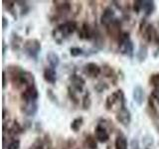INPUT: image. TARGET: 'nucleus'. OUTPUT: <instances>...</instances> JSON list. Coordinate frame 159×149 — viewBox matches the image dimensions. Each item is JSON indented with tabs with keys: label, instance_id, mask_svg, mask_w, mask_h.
Instances as JSON below:
<instances>
[{
	"label": "nucleus",
	"instance_id": "nucleus-1",
	"mask_svg": "<svg viewBox=\"0 0 159 149\" xmlns=\"http://www.w3.org/2000/svg\"><path fill=\"white\" fill-rule=\"evenodd\" d=\"M23 49L25 54L27 55L29 58L36 60L38 58V55L40 54L42 50L41 42L38 39H28L23 44Z\"/></svg>",
	"mask_w": 159,
	"mask_h": 149
},
{
	"label": "nucleus",
	"instance_id": "nucleus-2",
	"mask_svg": "<svg viewBox=\"0 0 159 149\" xmlns=\"http://www.w3.org/2000/svg\"><path fill=\"white\" fill-rule=\"evenodd\" d=\"M118 48H119V52L122 55L132 56L134 48H133V43L130 40L128 32L121 33L120 37L118 39Z\"/></svg>",
	"mask_w": 159,
	"mask_h": 149
},
{
	"label": "nucleus",
	"instance_id": "nucleus-3",
	"mask_svg": "<svg viewBox=\"0 0 159 149\" xmlns=\"http://www.w3.org/2000/svg\"><path fill=\"white\" fill-rule=\"evenodd\" d=\"M77 23L75 21H67L57 27V31L62 35L63 38L68 37L77 30Z\"/></svg>",
	"mask_w": 159,
	"mask_h": 149
},
{
	"label": "nucleus",
	"instance_id": "nucleus-4",
	"mask_svg": "<svg viewBox=\"0 0 159 149\" xmlns=\"http://www.w3.org/2000/svg\"><path fill=\"white\" fill-rule=\"evenodd\" d=\"M116 118L117 122L122 124L123 126H127L131 121V113L129 111V109L125 106H120L116 115Z\"/></svg>",
	"mask_w": 159,
	"mask_h": 149
},
{
	"label": "nucleus",
	"instance_id": "nucleus-5",
	"mask_svg": "<svg viewBox=\"0 0 159 149\" xmlns=\"http://www.w3.org/2000/svg\"><path fill=\"white\" fill-rule=\"evenodd\" d=\"M114 16H116V13H114V10L111 7H106L103 10L102 14L101 15V24L103 25V26L108 27L114 20Z\"/></svg>",
	"mask_w": 159,
	"mask_h": 149
},
{
	"label": "nucleus",
	"instance_id": "nucleus-6",
	"mask_svg": "<svg viewBox=\"0 0 159 149\" xmlns=\"http://www.w3.org/2000/svg\"><path fill=\"white\" fill-rule=\"evenodd\" d=\"M35 77L32 73L27 72V71H22V73L20 74L19 77V83L18 86H25L27 88L35 86Z\"/></svg>",
	"mask_w": 159,
	"mask_h": 149
},
{
	"label": "nucleus",
	"instance_id": "nucleus-7",
	"mask_svg": "<svg viewBox=\"0 0 159 149\" xmlns=\"http://www.w3.org/2000/svg\"><path fill=\"white\" fill-rule=\"evenodd\" d=\"M39 97V93L37 88L33 86L27 88L25 91L21 93V98L25 102H36Z\"/></svg>",
	"mask_w": 159,
	"mask_h": 149
},
{
	"label": "nucleus",
	"instance_id": "nucleus-8",
	"mask_svg": "<svg viewBox=\"0 0 159 149\" xmlns=\"http://www.w3.org/2000/svg\"><path fill=\"white\" fill-rule=\"evenodd\" d=\"M69 79L72 84V88L75 91L80 92V93H82L84 91V84H86V81H84V79L83 77L79 76L77 74H73L70 76Z\"/></svg>",
	"mask_w": 159,
	"mask_h": 149
},
{
	"label": "nucleus",
	"instance_id": "nucleus-9",
	"mask_svg": "<svg viewBox=\"0 0 159 149\" xmlns=\"http://www.w3.org/2000/svg\"><path fill=\"white\" fill-rule=\"evenodd\" d=\"M143 38L145 39L146 42L155 41L156 43H159V39H158V36H157V33L155 31V29H154L153 25H151V24H148L147 26L144 28Z\"/></svg>",
	"mask_w": 159,
	"mask_h": 149
},
{
	"label": "nucleus",
	"instance_id": "nucleus-10",
	"mask_svg": "<svg viewBox=\"0 0 159 149\" xmlns=\"http://www.w3.org/2000/svg\"><path fill=\"white\" fill-rule=\"evenodd\" d=\"M84 71L89 77L91 78H97L102 73V68L98 66L96 63H88L87 65H84Z\"/></svg>",
	"mask_w": 159,
	"mask_h": 149
},
{
	"label": "nucleus",
	"instance_id": "nucleus-11",
	"mask_svg": "<svg viewBox=\"0 0 159 149\" xmlns=\"http://www.w3.org/2000/svg\"><path fill=\"white\" fill-rule=\"evenodd\" d=\"M107 33L109 34V36L112 37L113 39L118 40L120 37L121 32H120V21L117 19H116L114 21L107 27Z\"/></svg>",
	"mask_w": 159,
	"mask_h": 149
},
{
	"label": "nucleus",
	"instance_id": "nucleus-12",
	"mask_svg": "<svg viewBox=\"0 0 159 149\" xmlns=\"http://www.w3.org/2000/svg\"><path fill=\"white\" fill-rule=\"evenodd\" d=\"M38 111V104L36 102H25L21 106V112L27 116H34Z\"/></svg>",
	"mask_w": 159,
	"mask_h": 149
},
{
	"label": "nucleus",
	"instance_id": "nucleus-13",
	"mask_svg": "<svg viewBox=\"0 0 159 149\" xmlns=\"http://www.w3.org/2000/svg\"><path fill=\"white\" fill-rule=\"evenodd\" d=\"M96 138L98 142L101 143H106L108 141L109 139V134L107 132V130L106 129V127L102 126L101 124H98V125L96 127Z\"/></svg>",
	"mask_w": 159,
	"mask_h": 149
},
{
	"label": "nucleus",
	"instance_id": "nucleus-14",
	"mask_svg": "<svg viewBox=\"0 0 159 149\" xmlns=\"http://www.w3.org/2000/svg\"><path fill=\"white\" fill-rule=\"evenodd\" d=\"M133 101L137 106H142L144 102V89L141 86H135L132 93Z\"/></svg>",
	"mask_w": 159,
	"mask_h": 149
},
{
	"label": "nucleus",
	"instance_id": "nucleus-15",
	"mask_svg": "<svg viewBox=\"0 0 159 149\" xmlns=\"http://www.w3.org/2000/svg\"><path fill=\"white\" fill-rule=\"evenodd\" d=\"M43 77L44 79L49 84H55L57 82V73H56V70L49 67L46 68L44 70V73H43Z\"/></svg>",
	"mask_w": 159,
	"mask_h": 149
},
{
	"label": "nucleus",
	"instance_id": "nucleus-16",
	"mask_svg": "<svg viewBox=\"0 0 159 149\" xmlns=\"http://www.w3.org/2000/svg\"><path fill=\"white\" fill-rule=\"evenodd\" d=\"M79 38L84 40H91L93 37V33L91 29V26L88 23H84L81 30L79 31Z\"/></svg>",
	"mask_w": 159,
	"mask_h": 149
},
{
	"label": "nucleus",
	"instance_id": "nucleus-17",
	"mask_svg": "<svg viewBox=\"0 0 159 149\" xmlns=\"http://www.w3.org/2000/svg\"><path fill=\"white\" fill-rule=\"evenodd\" d=\"M58 13L67 14L71 11V3L69 1H54Z\"/></svg>",
	"mask_w": 159,
	"mask_h": 149
},
{
	"label": "nucleus",
	"instance_id": "nucleus-18",
	"mask_svg": "<svg viewBox=\"0 0 159 149\" xmlns=\"http://www.w3.org/2000/svg\"><path fill=\"white\" fill-rule=\"evenodd\" d=\"M47 62L50 65V67L53 69H56L60 65V57L57 53L53 51H50L47 54Z\"/></svg>",
	"mask_w": 159,
	"mask_h": 149
},
{
	"label": "nucleus",
	"instance_id": "nucleus-19",
	"mask_svg": "<svg viewBox=\"0 0 159 149\" xmlns=\"http://www.w3.org/2000/svg\"><path fill=\"white\" fill-rule=\"evenodd\" d=\"M141 3H142V10L144 11L145 16H150L154 12V10H155L154 1H151V0H141Z\"/></svg>",
	"mask_w": 159,
	"mask_h": 149
},
{
	"label": "nucleus",
	"instance_id": "nucleus-20",
	"mask_svg": "<svg viewBox=\"0 0 159 149\" xmlns=\"http://www.w3.org/2000/svg\"><path fill=\"white\" fill-rule=\"evenodd\" d=\"M114 147H116V149H127L128 144L125 136L121 135V134L117 135L116 141H114Z\"/></svg>",
	"mask_w": 159,
	"mask_h": 149
},
{
	"label": "nucleus",
	"instance_id": "nucleus-21",
	"mask_svg": "<svg viewBox=\"0 0 159 149\" xmlns=\"http://www.w3.org/2000/svg\"><path fill=\"white\" fill-rule=\"evenodd\" d=\"M7 131H8V133L10 134V135L14 137V136L18 135V134L23 133L24 132V129H23V127L20 125V124L17 121H14V123L12 124V126L10 127Z\"/></svg>",
	"mask_w": 159,
	"mask_h": 149
},
{
	"label": "nucleus",
	"instance_id": "nucleus-22",
	"mask_svg": "<svg viewBox=\"0 0 159 149\" xmlns=\"http://www.w3.org/2000/svg\"><path fill=\"white\" fill-rule=\"evenodd\" d=\"M116 102H118V97H117V94L116 93L114 92L111 94L107 96V99H106V107L107 109H111V107L116 104Z\"/></svg>",
	"mask_w": 159,
	"mask_h": 149
},
{
	"label": "nucleus",
	"instance_id": "nucleus-23",
	"mask_svg": "<svg viewBox=\"0 0 159 149\" xmlns=\"http://www.w3.org/2000/svg\"><path fill=\"white\" fill-rule=\"evenodd\" d=\"M83 124H84V118L82 116H80L74 119L71 122V124H70V127H71V129L74 132H78L83 126Z\"/></svg>",
	"mask_w": 159,
	"mask_h": 149
},
{
	"label": "nucleus",
	"instance_id": "nucleus-24",
	"mask_svg": "<svg viewBox=\"0 0 159 149\" xmlns=\"http://www.w3.org/2000/svg\"><path fill=\"white\" fill-rule=\"evenodd\" d=\"M86 145L89 149H97L98 148V140L96 136L92 135V134H89L86 136Z\"/></svg>",
	"mask_w": 159,
	"mask_h": 149
},
{
	"label": "nucleus",
	"instance_id": "nucleus-25",
	"mask_svg": "<svg viewBox=\"0 0 159 149\" xmlns=\"http://www.w3.org/2000/svg\"><path fill=\"white\" fill-rule=\"evenodd\" d=\"M22 43H23L22 38L17 34L16 35L13 34L12 39H11V47H12L13 51H17V50H19V48H20V46H21Z\"/></svg>",
	"mask_w": 159,
	"mask_h": 149
},
{
	"label": "nucleus",
	"instance_id": "nucleus-26",
	"mask_svg": "<svg viewBox=\"0 0 159 149\" xmlns=\"http://www.w3.org/2000/svg\"><path fill=\"white\" fill-rule=\"evenodd\" d=\"M148 56V50H147V47L146 46H143L141 45L140 48H139L138 52L136 53V57L138 59L139 62H143L145 61V59L147 58Z\"/></svg>",
	"mask_w": 159,
	"mask_h": 149
},
{
	"label": "nucleus",
	"instance_id": "nucleus-27",
	"mask_svg": "<svg viewBox=\"0 0 159 149\" xmlns=\"http://www.w3.org/2000/svg\"><path fill=\"white\" fill-rule=\"evenodd\" d=\"M82 106H83L84 109H89V107H91V106H92V99H91V96H89V93H87L83 97Z\"/></svg>",
	"mask_w": 159,
	"mask_h": 149
},
{
	"label": "nucleus",
	"instance_id": "nucleus-28",
	"mask_svg": "<svg viewBox=\"0 0 159 149\" xmlns=\"http://www.w3.org/2000/svg\"><path fill=\"white\" fill-rule=\"evenodd\" d=\"M68 96H69V98L71 99V101L75 103V104H78L79 103V98L77 97V93H76V91L72 88V87H69L68 88Z\"/></svg>",
	"mask_w": 159,
	"mask_h": 149
},
{
	"label": "nucleus",
	"instance_id": "nucleus-29",
	"mask_svg": "<svg viewBox=\"0 0 159 149\" xmlns=\"http://www.w3.org/2000/svg\"><path fill=\"white\" fill-rule=\"evenodd\" d=\"M149 84L154 88H159V73L151 74L150 78H149Z\"/></svg>",
	"mask_w": 159,
	"mask_h": 149
},
{
	"label": "nucleus",
	"instance_id": "nucleus-30",
	"mask_svg": "<svg viewBox=\"0 0 159 149\" xmlns=\"http://www.w3.org/2000/svg\"><path fill=\"white\" fill-rule=\"evenodd\" d=\"M102 73L103 74L106 76L107 78H113L116 74H114V72L111 67H109L108 65H104V66L102 67Z\"/></svg>",
	"mask_w": 159,
	"mask_h": 149
},
{
	"label": "nucleus",
	"instance_id": "nucleus-31",
	"mask_svg": "<svg viewBox=\"0 0 159 149\" xmlns=\"http://www.w3.org/2000/svg\"><path fill=\"white\" fill-rule=\"evenodd\" d=\"M108 88H109V86L104 82H98L96 86H94V89H96L98 93H102Z\"/></svg>",
	"mask_w": 159,
	"mask_h": 149
},
{
	"label": "nucleus",
	"instance_id": "nucleus-32",
	"mask_svg": "<svg viewBox=\"0 0 159 149\" xmlns=\"http://www.w3.org/2000/svg\"><path fill=\"white\" fill-rule=\"evenodd\" d=\"M84 54V50L80 47H72L70 49V55L72 57H79Z\"/></svg>",
	"mask_w": 159,
	"mask_h": 149
},
{
	"label": "nucleus",
	"instance_id": "nucleus-33",
	"mask_svg": "<svg viewBox=\"0 0 159 149\" xmlns=\"http://www.w3.org/2000/svg\"><path fill=\"white\" fill-rule=\"evenodd\" d=\"M6 149H19L20 148V140L19 139H13L9 142V144L6 146Z\"/></svg>",
	"mask_w": 159,
	"mask_h": 149
},
{
	"label": "nucleus",
	"instance_id": "nucleus-34",
	"mask_svg": "<svg viewBox=\"0 0 159 149\" xmlns=\"http://www.w3.org/2000/svg\"><path fill=\"white\" fill-rule=\"evenodd\" d=\"M47 97H49V99L51 102H53L54 103H59V102H58V97H57V96L54 93H53V91L52 89H47Z\"/></svg>",
	"mask_w": 159,
	"mask_h": 149
},
{
	"label": "nucleus",
	"instance_id": "nucleus-35",
	"mask_svg": "<svg viewBox=\"0 0 159 149\" xmlns=\"http://www.w3.org/2000/svg\"><path fill=\"white\" fill-rule=\"evenodd\" d=\"M133 10L136 14H138L139 12H140V10H142L141 0H136V1L133 2Z\"/></svg>",
	"mask_w": 159,
	"mask_h": 149
},
{
	"label": "nucleus",
	"instance_id": "nucleus-36",
	"mask_svg": "<svg viewBox=\"0 0 159 149\" xmlns=\"http://www.w3.org/2000/svg\"><path fill=\"white\" fill-rule=\"evenodd\" d=\"M153 99H156V102H159V88H154L152 93H151V96H150Z\"/></svg>",
	"mask_w": 159,
	"mask_h": 149
},
{
	"label": "nucleus",
	"instance_id": "nucleus-37",
	"mask_svg": "<svg viewBox=\"0 0 159 149\" xmlns=\"http://www.w3.org/2000/svg\"><path fill=\"white\" fill-rule=\"evenodd\" d=\"M130 147H131V149H139L138 140H136V139H132L130 142Z\"/></svg>",
	"mask_w": 159,
	"mask_h": 149
},
{
	"label": "nucleus",
	"instance_id": "nucleus-38",
	"mask_svg": "<svg viewBox=\"0 0 159 149\" xmlns=\"http://www.w3.org/2000/svg\"><path fill=\"white\" fill-rule=\"evenodd\" d=\"M2 88H5V87H6V84H7V82H6V72L3 71L2 73Z\"/></svg>",
	"mask_w": 159,
	"mask_h": 149
},
{
	"label": "nucleus",
	"instance_id": "nucleus-39",
	"mask_svg": "<svg viewBox=\"0 0 159 149\" xmlns=\"http://www.w3.org/2000/svg\"><path fill=\"white\" fill-rule=\"evenodd\" d=\"M7 26H8V20L5 18V17H3L2 18V28L3 29H6Z\"/></svg>",
	"mask_w": 159,
	"mask_h": 149
},
{
	"label": "nucleus",
	"instance_id": "nucleus-40",
	"mask_svg": "<svg viewBox=\"0 0 159 149\" xmlns=\"http://www.w3.org/2000/svg\"><path fill=\"white\" fill-rule=\"evenodd\" d=\"M15 3H18L20 6H26V1H15Z\"/></svg>",
	"mask_w": 159,
	"mask_h": 149
},
{
	"label": "nucleus",
	"instance_id": "nucleus-41",
	"mask_svg": "<svg viewBox=\"0 0 159 149\" xmlns=\"http://www.w3.org/2000/svg\"><path fill=\"white\" fill-rule=\"evenodd\" d=\"M35 149H43V148H42V146H41V145H38V146H37L36 148H35Z\"/></svg>",
	"mask_w": 159,
	"mask_h": 149
}]
</instances>
